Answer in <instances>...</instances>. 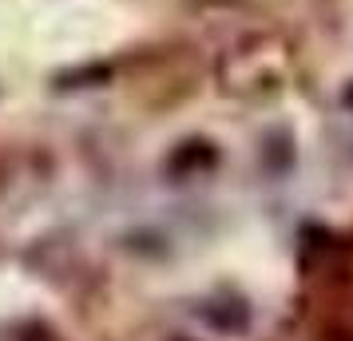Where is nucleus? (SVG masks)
I'll list each match as a JSON object with an SVG mask.
<instances>
[{"label": "nucleus", "mask_w": 353, "mask_h": 341, "mask_svg": "<svg viewBox=\"0 0 353 341\" xmlns=\"http://www.w3.org/2000/svg\"><path fill=\"white\" fill-rule=\"evenodd\" d=\"M341 107H345V112L353 115V80L345 83V87H341Z\"/></svg>", "instance_id": "obj_2"}, {"label": "nucleus", "mask_w": 353, "mask_h": 341, "mask_svg": "<svg viewBox=\"0 0 353 341\" xmlns=\"http://www.w3.org/2000/svg\"><path fill=\"white\" fill-rule=\"evenodd\" d=\"M214 163H219V151H214V143H207V139H187V143H179L175 151H171L167 171H171V175H179V179H191V175H203V171H210Z\"/></svg>", "instance_id": "obj_1"}]
</instances>
